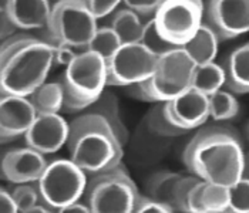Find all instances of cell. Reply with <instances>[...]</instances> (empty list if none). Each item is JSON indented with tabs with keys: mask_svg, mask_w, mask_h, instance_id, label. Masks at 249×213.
Wrapping results in <instances>:
<instances>
[{
	"mask_svg": "<svg viewBox=\"0 0 249 213\" xmlns=\"http://www.w3.org/2000/svg\"><path fill=\"white\" fill-rule=\"evenodd\" d=\"M162 1L160 0H125L124 7L131 10L140 19L141 17H151L157 13Z\"/></svg>",
	"mask_w": 249,
	"mask_h": 213,
	"instance_id": "f546056e",
	"label": "cell"
},
{
	"mask_svg": "<svg viewBox=\"0 0 249 213\" xmlns=\"http://www.w3.org/2000/svg\"><path fill=\"white\" fill-rule=\"evenodd\" d=\"M19 29L12 21L4 4H0V40H7L13 37Z\"/></svg>",
	"mask_w": 249,
	"mask_h": 213,
	"instance_id": "836d02e7",
	"label": "cell"
},
{
	"mask_svg": "<svg viewBox=\"0 0 249 213\" xmlns=\"http://www.w3.org/2000/svg\"><path fill=\"white\" fill-rule=\"evenodd\" d=\"M27 99L37 115L58 114V111L63 110V91L58 81L41 84Z\"/></svg>",
	"mask_w": 249,
	"mask_h": 213,
	"instance_id": "7402d4cb",
	"label": "cell"
},
{
	"mask_svg": "<svg viewBox=\"0 0 249 213\" xmlns=\"http://www.w3.org/2000/svg\"><path fill=\"white\" fill-rule=\"evenodd\" d=\"M140 44L142 47H145L157 58L164 56V54H167L168 51H171L174 49H179V47H174L173 44H170L168 41H165V40L158 34V32H157V29L154 26L153 19L147 20L144 23L142 37H141Z\"/></svg>",
	"mask_w": 249,
	"mask_h": 213,
	"instance_id": "4316f807",
	"label": "cell"
},
{
	"mask_svg": "<svg viewBox=\"0 0 249 213\" xmlns=\"http://www.w3.org/2000/svg\"><path fill=\"white\" fill-rule=\"evenodd\" d=\"M53 50V64H57V66H69L74 58L87 51L84 49H76V47H71V46H67V44H57L56 47L52 49Z\"/></svg>",
	"mask_w": 249,
	"mask_h": 213,
	"instance_id": "1f68e13d",
	"label": "cell"
},
{
	"mask_svg": "<svg viewBox=\"0 0 249 213\" xmlns=\"http://www.w3.org/2000/svg\"><path fill=\"white\" fill-rule=\"evenodd\" d=\"M57 213H91L90 209L87 208V205H83L80 202L76 203H71V205H67L64 208H60L57 209Z\"/></svg>",
	"mask_w": 249,
	"mask_h": 213,
	"instance_id": "d590c367",
	"label": "cell"
},
{
	"mask_svg": "<svg viewBox=\"0 0 249 213\" xmlns=\"http://www.w3.org/2000/svg\"><path fill=\"white\" fill-rule=\"evenodd\" d=\"M46 30V39L40 40L52 49L57 44H67L87 50L97 32V20L89 13L83 1L63 0L52 7Z\"/></svg>",
	"mask_w": 249,
	"mask_h": 213,
	"instance_id": "52a82bcc",
	"label": "cell"
},
{
	"mask_svg": "<svg viewBox=\"0 0 249 213\" xmlns=\"http://www.w3.org/2000/svg\"><path fill=\"white\" fill-rule=\"evenodd\" d=\"M46 166L47 161L44 155L27 147L18 148L0 158V178L16 185L37 182Z\"/></svg>",
	"mask_w": 249,
	"mask_h": 213,
	"instance_id": "4fadbf2b",
	"label": "cell"
},
{
	"mask_svg": "<svg viewBox=\"0 0 249 213\" xmlns=\"http://www.w3.org/2000/svg\"><path fill=\"white\" fill-rule=\"evenodd\" d=\"M208 110L213 121H231L239 114V102L233 94L219 90L208 97Z\"/></svg>",
	"mask_w": 249,
	"mask_h": 213,
	"instance_id": "d4e9b609",
	"label": "cell"
},
{
	"mask_svg": "<svg viewBox=\"0 0 249 213\" xmlns=\"http://www.w3.org/2000/svg\"><path fill=\"white\" fill-rule=\"evenodd\" d=\"M53 67V50L30 34H15L0 44V97L32 96Z\"/></svg>",
	"mask_w": 249,
	"mask_h": 213,
	"instance_id": "7a4b0ae2",
	"label": "cell"
},
{
	"mask_svg": "<svg viewBox=\"0 0 249 213\" xmlns=\"http://www.w3.org/2000/svg\"><path fill=\"white\" fill-rule=\"evenodd\" d=\"M66 145L70 161L86 175H97L121 165L123 145L110 125L97 114L86 113L69 124Z\"/></svg>",
	"mask_w": 249,
	"mask_h": 213,
	"instance_id": "3957f363",
	"label": "cell"
},
{
	"mask_svg": "<svg viewBox=\"0 0 249 213\" xmlns=\"http://www.w3.org/2000/svg\"><path fill=\"white\" fill-rule=\"evenodd\" d=\"M227 213H249V180L247 175L228 186Z\"/></svg>",
	"mask_w": 249,
	"mask_h": 213,
	"instance_id": "83f0119b",
	"label": "cell"
},
{
	"mask_svg": "<svg viewBox=\"0 0 249 213\" xmlns=\"http://www.w3.org/2000/svg\"><path fill=\"white\" fill-rule=\"evenodd\" d=\"M0 213H19L9 191L0 186Z\"/></svg>",
	"mask_w": 249,
	"mask_h": 213,
	"instance_id": "e575fe53",
	"label": "cell"
},
{
	"mask_svg": "<svg viewBox=\"0 0 249 213\" xmlns=\"http://www.w3.org/2000/svg\"><path fill=\"white\" fill-rule=\"evenodd\" d=\"M91 114L100 115L113 130L114 135L120 141L121 145H124L128 139V130L125 124L123 122L121 113H120V104L118 98L115 97L113 93L110 91H103V94L97 98L96 102L89 108Z\"/></svg>",
	"mask_w": 249,
	"mask_h": 213,
	"instance_id": "d6986e66",
	"label": "cell"
},
{
	"mask_svg": "<svg viewBox=\"0 0 249 213\" xmlns=\"http://www.w3.org/2000/svg\"><path fill=\"white\" fill-rule=\"evenodd\" d=\"M36 116L27 98L0 97V142H10L24 135Z\"/></svg>",
	"mask_w": 249,
	"mask_h": 213,
	"instance_id": "5bb4252c",
	"label": "cell"
},
{
	"mask_svg": "<svg viewBox=\"0 0 249 213\" xmlns=\"http://www.w3.org/2000/svg\"><path fill=\"white\" fill-rule=\"evenodd\" d=\"M224 87V73L219 64L208 63L195 66L191 77V90L210 97Z\"/></svg>",
	"mask_w": 249,
	"mask_h": 213,
	"instance_id": "603a6c76",
	"label": "cell"
},
{
	"mask_svg": "<svg viewBox=\"0 0 249 213\" xmlns=\"http://www.w3.org/2000/svg\"><path fill=\"white\" fill-rule=\"evenodd\" d=\"M63 91V110H89L107 87L106 61L93 51L78 54L58 80Z\"/></svg>",
	"mask_w": 249,
	"mask_h": 213,
	"instance_id": "5b68a950",
	"label": "cell"
},
{
	"mask_svg": "<svg viewBox=\"0 0 249 213\" xmlns=\"http://www.w3.org/2000/svg\"><path fill=\"white\" fill-rule=\"evenodd\" d=\"M83 3L89 10V13L96 20L113 15L120 4V1L117 0H87Z\"/></svg>",
	"mask_w": 249,
	"mask_h": 213,
	"instance_id": "4dcf8cb0",
	"label": "cell"
},
{
	"mask_svg": "<svg viewBox=\"0 0 249 213\" xmlns=\"http://www.w3.org/2000/svg\"><path fill=\"white\" fill-rule=\"evenodd\" d=\"M202 1L194 0H167L162 1L153 21L158 34L173 44L184 47L195 36L202 24Z\"/></svg>",
	"mask_w": 249,
	"mask_h": 213,
	"instance_id": "9c48e42d",
	"label": "cell"
},
{
	"mask_svg": "<svg viewBox=\"0 0 249 213\" xmlns=\"http://www.w3.org/2000/svg\"><path fill=\"white\" fill-rule=\"evenodd\" d=\"M133 213H173V211L158 202H154L153 199L141 195L135 203Z\"/></svg>",
	"mask_w": 249,
	"mask_h": 213,
	"instance_id": "d6a6232c",
	"label": "cell"
},
{
	"mask_svg": "<svg viewBox=\"0 0 249 213\" xmlns=\"http://www.w3.org/2000/svg\"><path fill=\"white\" fill-rule=\"evenodd\" d=\"M184 164L195 178L228 188L247 175L241 139L227 128H205L188 142Z\"/></svg>",
	"mask_w": 249,
	"mask_h": 213,
	"instance_id": "6da1fadb",
	"label": "cell"
},
{
	"mask_svg": "<svg viewBox=\"0 0 249 213\" xmlns=\"http://www.w3.org/2000/svg\"><path fill=\"white\" fill-rule=\"evenodd\" d=\"M185 176L175 172H157L147 180V197L171 211H178L179 195Z\"/></svg>",
	"mask_w": 249,
	"mask_h": 213,
	"instance_id": "ac0fdd59",
	"label": "cell"
},
{
	"mask_svg": "<svg viewBox=\"0 0 249 213\" xmlns=\"http://www.w3.org/2000/svg\"><path fill=\"white\" fill-rule=\"evenodd\" d=\"M224 73V87L231 94H247L249 91V44L235 49L219 64Z\"/></svg>",
	"mask_w": 249,
	"mask_h": 213,
	"instance_id": "e0dca14e",
	"label": "cell"
},
{
	"mask_svg": "<svg viewBox=\"0 0 249 213\" xmlns=\"http://www.w3.org/2000/svg\"><path fill=\"white\" fill-rule=\"evenodd\" d=\"M87 175L70 161L57 159L47 164L37 180L40 200L50 209L76 203L86 192Z\"/></svg>",
	"mask_w": 249,
	"mask_h": 213,
	"instance_id": "ba28073f",
	"label": "cell"
},
{
	"mask_svg": "<svg viewBox=\"0 0 249 213\" xmlns=\"http://www.w3.org/2000/svg\"><path fill=\"white\" fill-rule=\"evenodd\" d=\"M218 44L219 41L216 36L212 33V30L205 26L204 23L184 47H181L194 61L195 66H202L213 63V60L218 54Z\"/></svg>",
	"mask_w": 249,
	"mask_h": 213,
	"instance_id": "ffe728a7",
	"label": "cell"
},
{
	"mask_svg": "<svg viewBox=\"0 0 249 213\" xmlns=\"http://www.w3.org/2000/svg\"><path fill=\"white\" fill-rule=\"evenodd\" d=\"M195 64L182 49H174L157 58L153 76L125 87L133 98L144 102H168L191 88Z\"/></svg>",
	"mask_w": 249,
	"mask_h": 213,
	"instance_id": "277c9868",
	"label": "cell"
},
{
	"mask_svg": "<svg viewBox=\"0 0 249 213\" xmlns=\"http://www.w3.org/2000/svg\"><path fill=\"white\" fill-rule=\"evenodd\" d=\"M147 127L153 131L155 135L167 136V138H175V136L188 134V131H185V130H182L174 124L171 116L167 111L165 102H160L148 113Z\"/></svg>",
	"mask_w": 249,
	"mask_h": 213,
	"instance_id": "cb8c5ba5",
	"label": "cell"
},
{
	"mask_svg": "<svg viewBox=\"0 0 249 213\" xmlns=\"http://www.w3.org/2000/svg\"><path fill=\"white\" fill-rule=\"evenodd\" d=\"M120 41L114 34V32L106 26V27H97L96 34L87 46V51H93L98 54L106 63L114 54L120 47Z\"/></svg>",
	"mask_w": 249,
	"mask_h": 213,
	"instance_id": "484cf974",
	"label": "cell"
},
{
	"mask_svg": "<svg viewBox=\"0 0 249 213\" xmlns=\"http://www.w3.org/2000/svg\"><path fill=\"white\" fill-rule=\"evenodd\" d=\"M4 7L15 26L21 30L44 29L49 24L52 6L44 0H12L6 1Z\"/></svg>",
	"mask_w": 249,
	"mask_h": 213,
	"instance_id": "2e32d148",
	"label": "cell"
},
{
	"mask_svg": "<svg viewBox=\"0 0 249 213\" xmlns=\"http://www.w3.org/2000/svg\"><path fill=\"white\" fill-rule=\"evenodd\" d=\"M165 107L174 124L188 132L204 125L210 118L208 97L191 88L173 101L165 102Z\"/></svg>",
	"mask_w": 249,
	"mask_h": 213,
	"instance_id": "9a60e30c",
	"label": "cell"
},
{
	"mask_svg": "<svg viewBox=\"0 0 249 213\" xmlns=\"http://www.w3.org/2000/svg\"><path fill=\"white\" fill-rule=\"evenodd\" d=\"M86 205L91 213H133L141 194L123 165L87 179Z\"/></svg>",
	"mask_w": 249,
	"mask_h": 213,
	"instance_id": "8992f818",
	"label": "cell"
},
{
	"mask_svg": "<svg viewBox=\"0 0 249 213\" xmlns=\"http://www.w3.org/2000/svg\"><path fill=\"white\" fill-rule=\"evenodd\" d=\"M173 213H187V212H181V211H173Z\"/></svg>",
	"mask_w": 249,
	"mask_h": 213,
	"instance_id": "74e56055",
	"label": "cell"
},
{
	"mask_svg": "<svg viewBox=\"0 0 249 213\" xmlns=\"http://www.w3.org/2000/svg\"><path fill=\"white\" fill-rule=\"evenodd\" d=\"M108 27L114 32L120 44H137L142 37L144 23L131 10L124 7L117 9L111 15Z\"/></svg>",
	"mask_w": 249,
	"mask_h": 213,
	"instance_id": "44dd1931",
	"label": "cell"
},
{
	"mask_svg": "<svg viewBox=\"0 0 249 213\" xmlns=\"http://www.w3.org/2000/svg\"><path fill=\"white\" fill-rule=\"evenodd\" d=\"M12 199L16 205L18 212H24L29 211L32 208H35L36 205L40 203V196H38L37 188L23 183V185H18L12 192Z\"/></svg>",
	"mask_w": 249,
	"mask_h": 213,
	"instance_id": "f1b7e54d",
	"label": "cell"
},
{
	"mask_svg": "<svg viewBox=\"0 0 249 213\" xmlns=\"http://www.w3.org/2000/svg\"><path fill=\"white\" fill-rule=\"evenodd\" d=\"M202 23L211 29L218 41L239 37L249 30V1H208L202 12Z\"/></svg>",
	"mask_w": 249,
	"mask_h": 213,
	"instance_id": "8fae6325",
	"label": "cell"
},
{
	"mask_svg": "<svg viewBox=\"0 0 249 213\" xmlns=\"http://www.w3.org/2000/svg\"><path fill=\"white\" fill-rule=\"evenodd\" d=\"M20 213H54L50 208H47V206H44V205H41V203H38L36 205L35 208H32V209H29V211H24V212H20Z\"/></svg>",
	"mask_w": 249,
	"mask_h": 213,
	"instance_id": "8d00e7d4",
	"label": "cell"
},
{
	"mask_svg": "<svg viewBox=\"0 0 249 213\" xmlns=\"http://www.w3.org/2000/svg\"><path fill=\"white\" fill-rule=\"evenodd\" d=\"M69 135V124L58 114L37 115L24 134L27 148L41 155L54 154L66 145Z\"/></svg>",
	"mask_w": 249,
	"mask_h": 213,
	"instance_id": "7c38bea8",
	"label": "cell"
},
{
	"mask_svg": "<svg viewBox=\"0 0 249 213\" xmlns=\"http://www.w3.org/2000/svg\"><path fill=\"white\" fill-rule=\"evenodd\" d=\"M157 57L140 43L121 44L106 63L108 87H130L153 76Z\"/></svg>",
	"mask_w": 249,
	"mask_h": 213,
	"instance_id": "30bf717a",
	"label": "cell"
}]
</instances>
